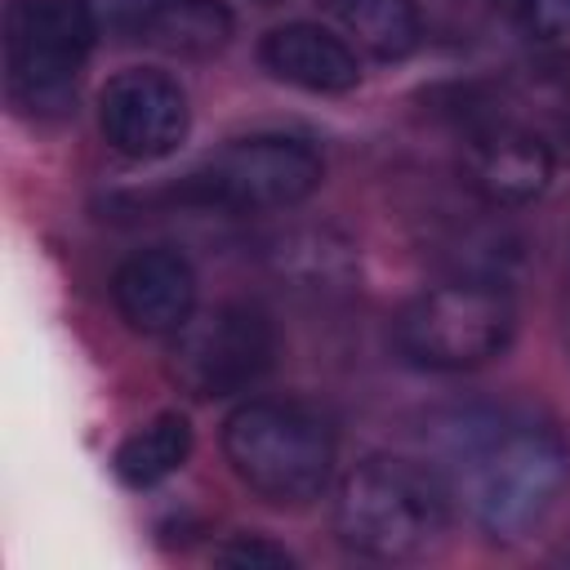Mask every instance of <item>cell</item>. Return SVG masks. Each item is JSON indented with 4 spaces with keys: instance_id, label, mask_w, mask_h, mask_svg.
Returning a JSON list of instances; mask_svg holds the SVG:
<instances>
[{
    "instance_id": "obj_1",
    "label": "cell",
    "mask_w": 570,
    "mask_h": 570,
    "mask_svg": "<svg viewBox=\"0 0 570 570\" xmlns=\"http://www.w3.org/2000/svg\"><path fill=\"white\" fill-rule=\"evenodd\" d=\"M436 472L485 539L512 543L570 485V441L525 410H459L441 423Z\"/></svg>"
},
{
    "instance_id": "obj_2",
    "label": "cell",
    "mask_w": 570,
    "mask_h": 570,
    "mask_svg": "<svg viewBox=\"0 0 570 570\" xmlns=\"http://www.w3.org/2000/svg\"><path fill=\"white\" fill-rule=\"evenodd\" d=\"M450 521V490L432 463L370 454L334 490V534L370 561H414L432 552Z\"/></svg>"
},
{
    "instance_id": "obj_3",
    "label": "cell",
    "mask_w": 570,
    "mask_h": 570,
    "mask_svg": "<svg viewBox=\"0 0 570 570\" xmlns=\"http://www.w3.org/2000/svg\"><path fill=\"white\" fill-rule=\"evenodd\" d=\"M223 459L272 508H307L334 472V428L303 401L254 396L223 423Z\"/></svg>"
},
{
    "instance_id": "obj_4",
    "label": "cell",
    "mask_w": 570,
    "mask_h": 570,
    "mask_svg": "<svg viewBox=\"0 0 570 570\" xmlns=\"http://www.w3.org/2000/svg\"><path fill=\"white\" fill-rule=\"evenodd\" d=\"M392 334L405 361L459 374L508 352L517 334V303L494 276H454L405 298Z\"/></svg>"
},
{
    "instance_id": "obj_5",
    "label": "cell",
    "mask_w": 570,
    "mask_h": 570,
    "mask_svg": "<svg viewBox=\"0 0 570 570\" xmlns=\"http://www.w3.org/2000/svg\"><path fill=\"white\" fill-rule=\"evenodd\" d=\"M98 22L85 0H13L4 13V89L27 116H67Z\"/></svg>"
},
{
    "instance_id": "obj_6",
    "label": "cell",
    "mask_w": 570,
    "mask_h": 570,
    "mask_svg": "<svg viewBox=\"0 0 570 570\" xmlns=\"http://www.w3.org/2000/svg\"><path fill=\"white\" fill-rule=\"evenodd\" d=\"M325 178L321 151L298 134H245L218 147L191 178L187 196L227 214H267L303 205Z\"/></svg>"
},
{
    "instance_id": "obj_7",
    "label": "cell",
    "mask_w": 570,
    "mask_h": 570,
    "mask_svg": "<svg viewBox=\"0 0 570 570\" xmlns=\"http://www.w3.org/2000/svg\"><path fill=\"white\" fill-rule=\"evenodd\" d=\"M272 365L276 325L258 303H214L169 334V379L196 401L245 392Z\"/></svg>"
},
{
    "instance_id": "obj_8",
    "label": "cell",
    "mask_w": 570,
    "mask_h": 570,
    "mask_svg": "<svg viewBox=\"0 0 570 570\" xmlns=\"http://www.w3.org/2000/svg\"><path fill=\"white\" fill-rule=\"evenodd\" d=\"M191 125L183 85L160 67H125L98 94V129L129 160L169 156Z\"/></svg>"
},
{
    "instance_id": "obj_9",
    "label": "cell",
    "mask_w": 570,
    "mask_h": 570,
    "mask_svg": "<svg viewBox=\"0 0 570 570\" xmlns=\"http://www.w3.org/2000/svg\"><path fill=\"white\" fill-rule=\"evenodd\" d=\"M463 178L485 205H530L552 183V151L525 125L494 120L463 142Z\"/></svg>"
},
{
    "instance_id": "obj_10",
    "label": "cell",
    "mask_w": 570,
    "mask_h": 570,
    "mask_svg": "<svg viewBox=\"0 0 570 570\" xmlns=\"http://www.w3.org/2000/svg\"><path fill=\"white\" fill-rule=\"evenodd\" d=\"M111 303L134 334H174L196 312V272L169 245L138 249L116 267Z\"/></svg>"
},
{
    "instance_id": "obj_11",
    "label": "cell",
    "mask_w": 570,
    "mask_h": 570,
    "mask_svg": "<svg viewBox=\"0 0 570 570\" xmlns=\"http://www.w3.org/2000/svg\"><path fill=\"white\" fill-rule=\"evenodd\" d=\"M258 62L276 80L294 85V89H307V94H347V89L361 85L356 49L321 22L272 27L258 45Z\"/></svg>"
},
{
    "instance_id": "obj_12",
    "label": "cell",
    "mask_w": 570,
    "mask_h": 570,
    "mask_svg": "<svg viewBox=\"0 0 570 570\" xmlns=\"http://www.w3.org/2000/svg\"><path fill=\"white\" fill-rule=\"evenodd\" d=\"M321 9L338 22L347 45L379 62H401L423 40L419 0H321Z\"/></svg>"
},
{
    "instance_id": "obj_13",
    "label": "cell",
    "mask_w": 570,
    "mask_h": 570,
    "mask_svg": "<svg viewBox=\"0 0 570 570\" xmlns=\"http://www.w3.org/2000/svg\"><path fill=\"white\" fill-rule=\"evenodd\" d=\"M267 263L294 289H347L356 276V249L334 227H294L272 240Z\"/></svg>"
},
{
    "instance_id": "obj_14",
    "label": "cell",
    "mask_w": 570,
    "mask_h": 570,
    "mask_svg": "<svg viewBox=\"0 0 570 570\" xmlns=\"http://www.w3.org/2000/svg\"><path fill=\"white\" fill-rule=\"evenodd\" d=\"M191 454V423L187 414L178 410H165L156 419H147L142 428H134L116 454H111V468L125 485L134 490H147V485H160L165 476H174Z\"/></svg>"
},
{
    "instance_id": "obj_15",
    "label": "cell",
    "mask_w": 570,
    "mask_h": 570,
    "mask_svg": "<svg viewBox=\"0 0 570 570\" xmlns=\"http://www.w3.org/2000/svg\"><path fill=\"white\" fill-rule=\"evenodd\" d=\"M232 9L223 0H160L142 40L178 53V58H209L232 40Z\"/></svg>"
},
{
    "instance_id": "obj_16",
    "label": "cell",
    "mask_w": 570,
    "mask_h": 570,
    "mask_svg": "<svg viewBox=\"0 0 570 570\" xmlns=\"http://www.w3.org/2000/svg\"><path fill=\"white\" fill-rule=\"evenodd\" d=\"M214 561L218 566H236V570H289L294 566V552L263 539V534H232L227 543L214 548Z\"/></svg>"
},
{
    "instance_id": "obj_17",
    "label": "cell",
    "mask_w": 570,
    "mask_h": 570,
    "mask_svg": "<svg viewBox=\"0 0 570 570\" xmlns=\"http://www.w3.org/2000/svg\"><path fill=\"white\" fill-rule=\"evenodd\" d=\"M503 13L517 31L534 40L570 36V0H503Z\"/></svg>"
},
{
    "instance_id": "obj_18",
    "label": "cell",
    "mask_w": 570,
    "mask_h": 570,
    "mask_svg": "<svg viewBox=\"0 0 570 570\" xmlns=\"http://www.w3.org/2000/svg\"><path fill=\"white\" fill-rule=\"evenodd\" d=\"M160 0H85L98 31L107 36H142Z\"/></svg>"
},
{
    "instance_id": "obj_19",
    "label": "cell",
    "mask_w": 570,
    "mask_h": 570,
    "mask_svg": "<svg viewBox=\"0 0 570 570\" xmlns=\"http://www.w3.org/2000/svg\"><path fill=\"white\" fill-rule=\"evenodd\" d=\"M254 4H281V0H254Z\"/></svg>"
},
{
    "instance_id": "obj_20",
    "label": "cell",
    "mask_w": 570,
    "mask_h": 570,
    "mask_svg": "<svg viewBox=\"0 0 570 570\" xmlns=\"http://www.w3.org/2000/svg\"><path fill=\"white\" fill-rule=\"evenodd\" d=\"M561 557H566V561H570V548H566V552H561Z\"/></svg>"
}]
</instances>
